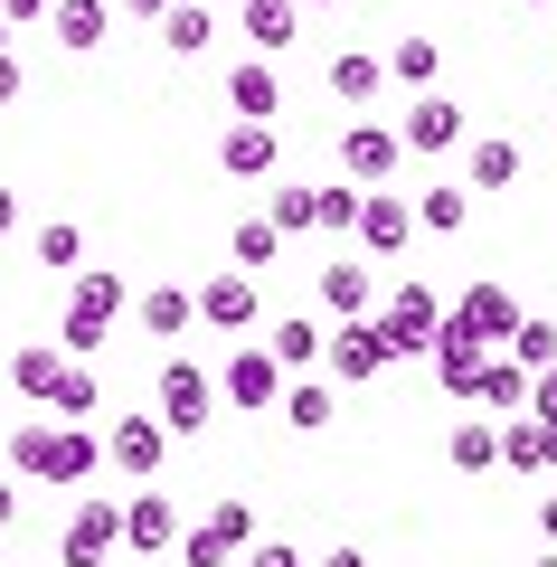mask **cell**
I'll return each instance as SVG.
<instances>
[{"label": "cell", "mask_w": 557, "mask_h": 567, "mask_svg": "<svg viewBox=\"0 0 557 567\" xmlns=\"http://www.w3.org/2000/svg\"><path fill=\"white\" fill-rule=\"evenodd\" d=\"M95 464H104V445L85 425H48V416L10 425V473H29V483H95Z\"/></svg>", "instance_id": "6da1fadb"}, {"label": "cell", "mask_w": 557, "mask_h": 567, "mask_svg": "<svg viewBox=\"0 0 557 567\" xmlns=\"http://www.w3.org/2000/svg\"><path fill=\"white\" fill-rule=\"evenodd\" d=\"M114 312H123V275H114V265H85V275H76V293H66L58 350H76V360H85V350H95L104 331H114Z\"/></svg>", "instance_id": "7a4b0ae2"}, {"label": "cell", "mask_w": 557, "mask_h": 567, "mask_svg": "<svg viewBox=\"0 0 557 567\" xmlns=\"http://www.w3.org/2000/svg\"><path fill=\"white\" fill-rule=\"evenodd\" d=\"M114 548H123V502L114 492H85L66 511V529H58V567H104Z\"/></svg>", "instance_id": "3957f363"}, {"label": "cell", "mask_w": 557, "mask_h": 567, "mask_svg": "<svg viewBox=\"0 0 557 567\" xmlns=\"http://www.w3.org/2000/svg\"><path fill=\"white\" fill-rule=\"evenodd\" d=\"M388 360H398V341H388V322H379V312H359V322H331V341H321V369H331L340 388L379 379Z\"/></svg>", "instance_id": "277c9868"}, {"label": "cell", "mask_w": 557, "mask_h": 567, "mask_svg": "<svg viewBox=\"0 0 557 567\" xmlns=\"http://www.w3.org/2000/svg\"><path fill=\"white\" fill-rule=\"evenodd\" d=\"M398 162H406L398 123H350V133H340V181H350V189H388Z\"/></svg>", "instance_id": "5b68a950"}, {"label": "cell", "mask_w": 557, "mask_h": 567, "mask_svg": "<svg viewBox=\"0 0 557 567\" xmlns=\"http://www.w3.org/2000/svg\"><path fill=\"white\" fill-rule=\"evenodd\" d=\"M208 398H218V388H208V369L161 360V406H152V416L171 425V435H199V425H208Z\"/></svg>", "instance_id": "8992f818"}, {"label": "cell", "mask_w": 557, "mask_h": 567, "mask_svg": "<svg viewBox=\"0 0 557 567\" xmlns=\"http://www.w3.org/2000/svg\"><path fill=\"white\" fill-rule=\"evenodd\" d=\"M379 322H388V341H398V360H406V350H435V331H444V303H435V284H398Z\"/></svg>", "instance_id": "52a82bcc"}, {"label": "cell", "mask_w": 557, "mask_h": 567, "mask_svg": "<svg viewBox=\"0 0 557 567\" xmlns=\"http://www.w3.org/2000/svg\"><path fill=\"white\" fill-rule=\"evenodd\" d=\"M218 388H227V398H237V406H283V369H275V350H265V341L227 350Z\"/></svg>", "instance_id": "ba28073f"}, {"label": "cell", "mask_w": 557, "mask_h": 567, "mask_svg": "<svg viewBox=\"0 0 557 567\" xmlns=\"http://www.w3.org/2000/svg\"><path fill=\"white\" fill-rule=\"evenodd\" d=\"M482 331L473 322H454V312H444V331H435V379H444V398H473V379H482Z\"/></svg>", "instance_id": "9c48e42d"}, {"label": "cell", "mask_w": 557, "mask_h": 567, "mask_svg": "<svg viewBox=\"0 0 557 567\" xmlns=\"http://www.w3.org/2000/svg\"><path fill=\"white\" fill-rule=\"evenodd\" d=\"M359 246H369V256H398L406 237H416V208L398 199V189H369V199H359V227H350Z\"/></svg>", "instance_id": "30bf717a"}, {"label": "cell", "mask_w": 557, "mask_h": 567, "mask_svg": "<svg viewBox=\"0 0 557 567\" xmlns=\"http://www.w3.org/2000/svg\"><path fill=\"white\" fill-rule=\"evenodd\" d=\"M104 454H114V473L152 483V473H161V454H171V425H161V416H123V425H114V445H104Z\"/></svg>", "instance_id": "8fae6325"}, {"label": "cell", "mask_w": 557, "mask_h": 567, "mask_svg": "<svg viewBox=\"0 0 557 567\" xmlns=\"http://www.w3.org/2000/svg\"><path fill=\"white\" fill-rule=\"evenodd\" d=\"M398 142H406V152H454V142H463V104L454 95H416L406 123H398Z\"/></svg>", "instance_id": "7c38bea8"}, {"label": "cell", "mask_w": 557, "mask_h": 567, "mask_svg": "<svg viewBox=\"0 0 557 567\" xmlns=\"http://www.w3.org/2000/svg\"><path fill=\"white\" fill-rule=\"evenodd\" d=\"M123 548H142V558H152V548H179L171 492H133V502H123Z\"/></svg>", "instance_id": "4fadbf2b"}, {"label": "cell", "mask_w": 557, "mask_h": 567, "mask_svg": "<svg viewBox=\"0 0 557 567\" xmlns=\"http://www.w3.org/2000/svg\"><path fill=\"white\" fill-rule=\"evenodd\" d=\"M275 104H283V85H275V66H265V58L227 66V114H237V123H275Z\"/></svg>", "instance_id": "5bb4252c"}, {"label": "cell", "mask_w": 557, "mask_h": 567, "mask_svg": "<svg viewBox=\"0 0 557 567\" xmlns=\"http://www.w3.org/2000/svg\"><path fill=\"white\" fill-rule=\"evenodd\" d=\"M218 171L227 181H265V171H275V123H227L218 133Z\"/></svg>", "instance_id": "9a60e30c"}, {"label": "cell", "mask_w": 557, "mask_h": 567, "mask_svg": "<svg viewBox=\"0 0 557 567\" xmlns=\"http://www.w3.org/2000/svg\"><path fill=\"white\" fill-rule=\"evenodd\" d=\"M189 303H199L208 331H246V322H256V284H246V275H208Z\"/></svg>", "instance_id": "2e32d148"}, {"label": "cell", "mask_w": 557, "mask_h": 567, "mask_svg": "<svg viewBox=\"0 0 557 567\" xmlns=\"http://www.w3.org/2000/svg\"><path fill=\"white\" fill-rule=\"evenodd\" d=\"M237 29H246V48H256V58H275V48H293L302 0H246V10H237Z\"/></svg>", "instance_id": "e0dca14e"}, {"label": "cell", "mask_w": 557, "mask_h": 567, "mask_svg": "<svg viewBox=\"0 0 557 567\" xmlns=\"http://www.w3.org/2000/svg\"><path fill=\"white\" fill-rule=\"evenodd\" d=\"M48 29H58L66 58H85V48H104V29H114V0H58V10H48Z\"/></svg>", "instance_id": "ac0fdd59"}, {"label": "cell", "mask_w": 557, "mask_h": 567, "mask_svg": "<svg viewBox=\"0 0 557 567\" xmlns=\"http://www.w3.org/2000/svg\"><path fill=\"white\" fill-rule=\"evenodd\" d=\"M321 303H331V322H359V312L379 303V275H369V265H321Z\"/></svg>", "instance_id": "d6986e66"}, {"label": "cell", "mask_w": 557, "mask_h": 567, "mask_svg": "<svg viewBox=\"0 0 557 567\" xmlns=\"http://www.w3.org/2000/svg\"><path fill=\"white\" fill-rule=\"evenodd\" d=\"M331 95H340V104H379V95H388V58H379V48L331 58Z\"/></svg>", "instance_id": "ffe728a7"}, {"label": "cell", "mask_w": 557, "mask_h": 567, "mask_svg": "<svg viewBox=\"0 0 557 567\" xmlns=\"http://www.w3.org/2000/svg\"><path fill=\"white\" fill-rule=\"evenodd\" d=\"M58 379H66V350L58 341H29V350H10V388H20V398H58Z\"/></svg>", "instance_id": "44dd1931"}, {"label": "cell", "mask_w": 557, "mask_h": 567, "mask_svg": "<svg viewBox=\"0 0 557 567\" xmlns=\"http://www.w3.org/2000/svg\"><path fill=\"white\" fill-rule=\"evenodd\" d=\"M454 322H473L482 341H510V331H519V303L501 293V284H473V293L454 303Z\"/></svg>", "instance_id": "7402d4cb"}, {"label": "cell", "mask_w": 557, "mask_h": 567, "mask_svg": "<svg viewBox=\"0 0 557 567\" xmlns=\"http://www.w3.org/2000/svg\"><path fill=\"white\" fill-rule=\"evenodd\" d=\"M444 464H454V473H492L501 464V425L492 416H463L454 435H444Z\"/></svg>", "instance_id": "603a6c76"}, {"label": "cell", "mask_w": 557, "mask_h": 567, "mask_svg": "<svg viewBox=\"0 0 557 567\" xmlns=\"http://www.w3.org/2000/svg\"><path fill=\"white\" fill-rule=\"evenodd\" d=\"M321 341H331V331H321L312 312H283V322L265 331V350H275V369H312V360H321Z\"/></svg>", "instance_id": "cb8c5ba5"}, {"label": "cell", "mask_w": 557, "mask_h": 567, "mask_svg": "<svg viewBox=\"0 0 557 567\" xmlns=\"http://www.w3.org/2000/svg\"><path fill=\"white\" fill-rule=\"evenodd\" d=\"M208 39H218V10H208V0H179V10H161V48H171V58H199Z\"/></svg>", "instance_id": "d4e9b609"}, {"label": "cell", "mask_w": 557, "mask_h": 567, "mask_svg": "<svg viewBox=\"0 0 557 567\" xmlns=\"http://www.w3.org/2000/svg\"><path fill=\"white\" fill-rule=\"evenodd\" d=\"M142 331H152V341H179V331L199 322V303H189V293H179V284H152V293H142Z\"/></svg>", "instance_id": "484cf974"}, {"label": "cell", "mask_w": 557, "mask_h": 567, "mask_svg": "<svg viewBox=\"0 0 557 567\" xmlns=\"http://www.w3.org/2000/svg\"><path fill=\"white\" fill-rule=\"evenodd\" d=\"M473 406H492V416L529 406V369H519V360H482V379H473Z\"/></svg>", "instance_id": "4316f807"}, {"label": "cell", "mask_w": 557, "mask_h": 567, "mask_svg": "<svg viewBox=\"0 0 557 567\" xmlns=\"http://www.w3.org/2000/svg\"><path fill=\"white\" fill-rule=\"evenodd\" d=\"M463 181H473V189H510L519 181V142H473V162H463Z\"/></svg>", "instance_id": "83f0119b"}, {"label": "cell", "mask_w": 557, "mask_h": 567, "mask_svg": "<svg viewBox=\"0 0 557 567\" xmlns=\"http://www.w3.org/2000/svg\"><path fill=\"white\" fill-rule=\"evenodd\" d=\"M510 360L529 369V379H538V369H557V322H548V312H519V331H510Z\"/></svg>", "instance_id": "f1b7e54d"}, {"label": "cell", "mask_w": 557, "mask_h": 567, "mask_svg": "<svg viewBox=\"0 0 557 567\" xmlns=\"http://www.w3.org/2000/svg\"><path fill=\"white\" fill-rule=\"evenodd\" d=\"M48 406H58L66 425H85V416H95V406H104V379H95V369H85V360H66V379H58V398H48Z\"/></svg>", "instance_id": "f546056e"}, {"label": "cell", "mask_w": 557, "mask_h": 567, "mask_svg": "<svg viewBox=\"0 0 557 567\" xmlns=\"http://www.w3.org/2000/svg\"><path fill=\"white\" fill-rule=\"evenodd\" d=\"M359 199H369V189H350V181H340V189H312V227H321V237H350V227H359Z\"/></svg>", "instance_id": "4dcf8cb0"}, {"label": "cell", "mask_w": 557, "mask_h": 567, "mask_svg": "<svg viewBox=\"0 0 557 567\" xmlns=\"http://www.w3.org/2000/svg\"><path fill=\"white\" fill-rule=\"evenodd\" d=\"M283 425L321 435V425H331V388H321V379H293V388H283Z\"/></svg>", "instance_id": "1f68e13d"}, {"label": "cell", "mask_w": 557, "mask_h": 567, "mask_svg": "<svg viewBox=\"0 0 557 567\" xmlns=\"http://www.w3.org/2000/svg\"><path fill=\"white\" fill-rule=\"evenodd\" d=\"M208 529H218V539H227V548L246 558V548H256V502H246V492H227V502L208 511Z\"/></svg>", "instance_id": "d6a6232c"}, {"label": "cell", "mask_w": 557, "mask_h": 567, "mask_svg": "<svg viewBox=\"0 0 557 567\" xmlns=\"http://www.w3.org/2000/svg\"><path fill=\"white\" fill-rule=\"evenodd\" d=\"M435 66H444L435 39H398V48H388V76H406V85H435Z\"/></svg>", "instance_id": "836d02e7"}, {"label": "cell", "mask_w": 557, "mask_h": 567, "mask_svg": "<svg viewBox=\"0 0 557 567\" xmlns=\"http://www.w3.org/2000/svg\"><path fill=\"white\" fill-rule=\"evenodd\" d=\"M179 567H237V548H227L218 529L199 520V529H179Z\"/></svg>", "instance_id": "e575fe53"}, {"label": "cell", "mask_w": 557, "mask_h": 567, "mask_svg": "<svg viewBox=\"0 0 557 567\" xmlns=\"http://www.w3.org/2000/svg\"><path fill=\"white\" fill-rule=\"evenodd\" d=\"M85 227H39V265H58V275H85Z\"/></svg>", "instance_id": "d590c367"}, {"label": "cell", "mask_w": 557, "mask_h": 567, "mask_svg": "<svg viewBox=\"0 0 557 567\" xmlns=\"http://www.w3.org/2000/svg\"><path fill=\"white\" fill-rule=\"evenodd\" d=\"M416 227H435V237H463V189H425V199H416Z\"/></svg>", "instance_id": "8d00e7d4"}, {"label": "cell", "mask_w": 557, "mask_h": 567, "mask_svg": "<svg viewBox=\"0 0 557 567\" xmlns=\"http://www.w3.org/2000/svg\"><path fill=\"white\" fill-rule=\"evenodd\" d=\"M275 246H283L275 218H246V227H237V265H275Z\"/></svg>", "instance_id": "74e56055"}, {"label": "cell", "mask_w": 557, "mask_h": 567, "mask_svg": "<svg viewBox=\"0 0 557 567\" xmlns=\"http://www.w3.org/2000/svg\"><path fill=\"white\" fill-rule=\"evenodd\" d=\"M501 464H510V473H538V425H529V416L501 425Z\"/></svg>", "instance_id": "f35d334b"}, {"label": "cell", "mask_w": 557, "mask_h": 567, "mask_svg": "<svg viewBox=\"0 0 557 567\" xmlns=\"http://www.w3.org/2000/svg\"><path fill=\"white\" fill-rule=\"evenodd\" d=\"M265 218H275L283 237H302V227H312V189H275V208H265Z\"/></svg>", "instance_id": "ab89813d"}, {"label": "cell", "mask_w": 557, "mask_h": 567, "mask_svg": "<svg viewBox=\"0 0 557 567\" xmlns=\"http://www.w3.org/2000/svg\"><path fill=\"white\" fill-rule=\"evenodd\" d=\"M246 567H302V558H293L283 539H256V548H246Z\"/></svg>", "instance_id": "60d3db41"}, {"label": "cell", "mask_w": 557, "mask_h": 567, "mask_svg": "<svg viewBox=\"0 0 557 567\" xmlns=\"http://www.w3.org/2000/svg\"><path fill=\"white\" fill-rule=\"evenodd\" d=\"M48 10H58V0H0V20L20 29V20H48Z\"/></svg>", "instance_id": "b9f144b4"}, {"label": "cell", "mask_w": 557, "mask_h": 567, "mask_svg": "<svg viewBox=\"0 0 557 567\" xmlns=\"http://www.w3.org/2000/svg\"><path fill=\"white\" fill-rule=\"evenodd\" d=\"M538 473H557V416H538Z\"/></svg>", "instance_id": "7bdbcfd3"}, {"label": "cell", "mask_w": 557, "mask_h": 567, "mask_svg": "<svg viewBox=\"0 0 557 567\" xmlns=\"http://www.w3.org/2000/svg\"><path fill=\"white\" fill-rule=\"evenodd\" d=\"M529 398H538V416H557V369H538V379H529Z\"/></svg>", "instance_id": "ee69618b"}, {"label": "cell", "mask_w": 557, "mask_h": 567, "mask_svg": "<svg viewBox=\"0 0 557 567\" xmlns=\"http://www.w3.org/2000/svg\"><path fill=\"white\" fill-rule=\"evenodd\" d=\"M20 85H29V76H20V58H0V104H20Z\"/></svg>", "instance_id": "f6af8a7d"}, {"label": "cell", "mask_w": 557, "mask_h": 567, "mask_svg": "<svg viewBox=\"0 0 557 567\" xmlns=\"http://www.w3.org/2000/svg\"><path fill=\"white\" fill-rule=\"evenodd\" d=\"M10 227H20V189H0V237H10Z\"/></svg>", "instance_id": "bcb514c9"}, {"label": "cell", "mask_w": 557, "mask_h": 567, "mask_svg": "<svg viewBox=\"0 0 557 567\" xmlns=\"http://www.w3.org/2000/svg\"><path fill=\"white\" fill-rule=\"evenodd\" d=\"M538 529H548V539H557V492H538Z\"/></svg>", "instance_id": "7dc6e473"}, {"label": "cell", "mask_w": 557, "mask_h": 567, "mask_svg": "<svg viewBox=\"0 0 557 567\" xmlns=\"http://www.w3.org/2000/svg\"><path fill=\"white\" fill-rule=\"evenodd\" d=\"M321 567H369V548H331V558H321Z\"/></svg>", "instance_id": "c3c4849f"}, {"label": "cell", "mask_w": 557, "mask_h": 567, "mask_svg": "<svg viewBox=\"0 0 557 567\" xmlns=\"http://www.w3.org/2000/svg\"><path fill=\"white\" fill-rule=\"evenodd\" d=\"M10 520H20V492H10V483H0V529H10Z\"/></svg>", "instance_id": "681fc988"}, {"label": "cell", "mask_w": 557, "mask_h": 567, "mask_svg": "<svg viewBox=\"0 0 557 567\" xmlns=\"http://www.w3.org/2000/svg\"><path fill=\"white\" fill-rule=\"evenodd\" d=\"M123 10H142V20H161V10H179V0H123Z\"/></svg>", "instance_id": "f907efd6"}, {"label": "cell", "mask_w": 557, "mask_h": 567, "mask_svg": "<svg viewBox=\"0 0 557 567\" xmlns=\"http://www.w3.org/2000/svg\"><path fill=\"white\" fill-rule=\"evenodd\" d=\"M0 58H10V20H0Z\"/></svg>", "instance_id": "816d5d0a"}, {"label": "cell", "mask_w": 557, "mask_h": 567, "mask_svg": "<svg viewBox=\"0 0 557 567\" xmlns=\"http://www.w3.org/2000/svg\"><path fill=\"white\" fill-rule=\"evenodd\" d=\"M302 10H331V0H302Z\"/></svg>", "instance_id": "f5cc1de1"}, {"label": "cell", "mask_w": 557, "mask_h": 567, "mask_svg": "<svg viewBox=\"0 0 557 567\" xmlns=\"http://www.w3.org/2000/svg\"><path fill=\"white\" fill-rule=\"evenodd\" d=\"M529 10H548V0H529Z\"/></svg>", "instance_id": "db71d44e"}, {"label": "cell", "mask_w": 557, "mask_h": 567, "mask_svg": "<svg viewBox=\"0 0 557 567\" xmlns=\"http://www.w3.org/2000/svg\"><path fill=\"white\" fill-rule=\"evenodd\" d=\"M227 10H246V0H227Z\"/></svg>", "instance_id": "11a10c76"}, {"label": "cell", "mask_w": 557, "mask_h": 567, "mask_svg": "<svg viewBox=\"0 0 557 567\" xmlns=\"http://www.w3.org/2000/svg\"><path fill=\"white\" fill-rule=\"evenodd\" d=\"M538 567H557V558H538Z\"/></svg>", "instance_id": "9f6ffc18"}]
</instances>
